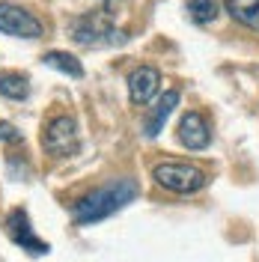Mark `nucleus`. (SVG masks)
<instances>
[{"instance_id": "nucleus-1", "label": "nucleus", "mask_w": 259, "mask_h": 262, "mask_svg": "<svg viewBox=\"0 0 259 262\" xmlns=\"http://www.w3.org/2000/svg\"><path fill=\"white\" fill-rule=\"evenodd\" d=\"M137 196H140L137 179H131V176L111 179L107 185H101V188H96V191L78 196V200L72 203V217H75V224H81V227L98 224V221L116 214L119 209H125V206L134 203Z\"/></svg>"}, {"instance_id": "nucleus-2", "label": "nucleus", "mask_w": 259, "mask_h": 262, "mask_svg": "<svg viewBox=\"0 0 259 262\" xmlns=\"http://www.w3.org/2000/svg\"><path fill=\"white\" fill-rule=\"evenodd\" d=\"M69 33L83 48H111V45H122L128 39L125 30H119L114 24V18H111V12H104V9L72 18L69 21Z\"/></svg>"}, {"instance_id": "nucleus-3", "label": "nucleus", "mask_w": 259, "mask_h": 262, "mask_svg": "<svg viewBox=\"0 0 259 262\" xmlns=\"http://www.w3.org/2000/svg\"><path fill=\"white\" fill-rule=\"evenodd\" d=\"M152 179L173 194H197L209 185V173L188 161H161L152 167Z\"/></svg>"}, {"instance_id": "nucleus-4", "label": "nucleus", "mask_w": 259, "mask_h": 262, "mask_svg": "<svg viewBox=\"0 0 259 262\" xmlns=\"http://www.w3.org/2000/svg\"><path fill=\"white\" fill-rule=\"evenodd\" d=\"M42 149L51 158H72L81 149V134H78V119L69 114L54 116L45 131H42Z\"/></svg>"}, {"instance_id": "nucleus-5", "label": "nucleus", "mask_w": 259, "mask_h": 262, "mask_svg": "<svg viewBox=\"0 0 259 262\" xmlns=\"http://www.w3.org/2000/svg\"><path fill=\"white\" fill-rule=\"evenodd\" d=\"M6 232H9V238L15 242L21 250H27L30 256H45L51 250L48 242H42L36 232H33V224H30V214L27 209H12V212L6 214Z\"/></svg>"}, {"instance_id": "nucleus-6", "label": "nucleus", "mask_w": 259, "mask_h": 262, "mask_svg": "<svg viewBox=\"0 0 259 262\" xmlns=\"http://www.w3.org/2000/svg\"><path fill=\"white\" fill-rule=\"evenodd\" d=\"M0 33L15 36V39H39L42 21L15 3H0Z\"/></svg>"}, {"instance_id": "nucleus-7", "label": "nucleus", "mask_w": 259, "mask_h": 262, "mask_svg": "<svg viewBox=\"0 0 259 262\" xmlns=\"http://www.w3.org/2000/svg\"><path fill=\"white\" fill-rule=\"evenodd\" d=\"M176 137L179 143L191 152H200L211 143V128L206 122V116L197 114V111H188V114L179 119V128H176Z\"/></svg>"}, {"instance_id": "nucleus-8", "label": "nucleus", "mask_w": 259, "mask_h": 262, "mask_svg": "<svg viewBox=\"0 0 259 262\" xmlns=\"http://www.w3.org/2000/svg\"><path fill=\"white\" fill-rule=\"evenodd\" d=\"M158 86H161V72L155 66H137L128 75V96L134 104H149L158 96Z\"/></svg>"}, {"instance_id": "nucleus-9", "label": "nucleus", "mask_w": 259, "mask_h": 262, "mask_svg": "<svg viewBox=\"0 0 259 262\" xmlns=\"http://www.w3.org/2000/svg\"><path fill=\"white\" fill-rule=\"evenodd\" d=\"M179 101H182V93L179 90H167L158 101H155V107L146 114V119H143V134L146 137H158L164 131V122L170 119V114L179 107Z\"/></svg>"}, {"instance_id": "nucleus-10", "label": "nucleus", "mask_w": 259, "mask_h": 262, "mask_svg": "<svg viewBox=\"0 0 259 262\" xmlns=\"http://www.w3.org/2000/svg\"><path fill=\"white\" fill-rule=\"evenodd\" d=\"M224 9L232 21L247 30H259V0H224Z\"/></svg>"}, {"instance_id": "nucleus-11", "label": "nucleus", "mask_w": 259, "mask_h": 262, "mask_svg": "<svg viewBox=\"0 0 259 262\" xmlns=\"http://www.w3.org/2000/svg\"><path fill=\"white\" fill-rule=\"evenodd\" d=\"M0 96L12 98V101L27 98L30 96V81H27V75H21V72H0Z\"/></svg>"}, {"instance_id": "nucleus-12", "label": "nucleus", "mask_w": 259, "mask_h": 262, "mask_svg": "<svg viewBox=\"0 0 259 262\" xmlns=\"http://www.w3.org/2000/svg\"><path fill=\"white\" fill-rule=\"evenodd\" d=\"M42 63L51 66V69H57V72H63V75H69V78H83L81 60L75 54H69V51H48L42 57Z\"/></svg>"}, {"instance_id": "nucleus-13", "label": "nucleus", "mask_w": 259, "mask_h": 262, "mask_svg": "<svg viewBox=\"0 0 259 262\" xmlns=\"http://www.w3.org/2000/svg\"><path fill=\"white\" fill-rule=\"evenodd\" d=\"M185 9H188V15H191L194 24H211V21L218 18L221 3H218V0H188Z\"/></svg>"}, {"instance_id": "nucleus-14", "label": "nucleus", "mask_w": 259, "mask_h": 262, "mask_svg": "<svg viewBox=\"0 0 259 262\" xmlns=\"http://www.w3.org/2000/svg\"><path fill=\"white\" fill-rule=\"evenodd\" d=\"M0 140H3V143H18V140H21V134H18V128L12 125V122H6V119H3V122H0Z\"/></svg>"}]
</instances>
